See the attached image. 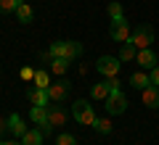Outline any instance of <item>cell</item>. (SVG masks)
Returning a JSON list of instances; mask_svg holds the SVG:
<instances>
[{"instance_id": "27", "label": "cell", "mask_w": 159, "mask_h": 145, "mask_svg": "<svg viewBox=\"0 0 159 145\" xmlns=\"http://www.w3.org/2000/svg\"><path fill=\"white\" fill-rule=\"evenodd\" d=\"M3 145H21V143H16V140H6Z\"/></svg>"}, {"instance_id": "18", "label": "cell", "mask_w": 159, "mask_h": 145, "mask_svg": "<svg viewBox=\"0 0 159 145\" xmlns=\"http://www.w3.org/2000/svg\"><path fill=\"white\" fill-rule=\"evenodd\" d=\"M138 56V48L127 40V42H122V48H119V61H135Z\"/></svg>"}, {"instance_id": "11", "label": "cell", "mask_w": 159, "mask_h": 145, "mask_svg": "<svg viewBox=\"0 0 159 145\" xmlns=\"http://www.w3.org/2000/svg\"><path fill=\"white\" fill-rule=\"evenodd\" d=\"M82 56V45L77 42V40H64V48H61V58H66V61H74V58Z\"/></svg>"}, {"instance_id": "19", "label": "cell", "mask_w": 159, "mask_h": 145, "mask_svg": "<svg viewBox=\"0 0 159 145\" xmlns=\"http://www.w3.org/2000/svg\"><path fill=\"white\" fill-rule=\"evenodd\" d=\"M32 87H40V90H48V87H51V77H48L45 69H37V71H34Z\"/></svg>"}, {"instance_id": "13", "label": "cell", "mask_w": 159, "mask_h": 145, "mask_svg": "<svg viewBox=\"0 0 159 145\" xmlns=\"http://www.w3.org/2000/svg\"><path fill=\"white\" fill-rule=\"evenodd\" d=\"M8 129H11V134H16V137H24V134H27V124H24V119L19 116V113H11V116H8Z\"/></svg>"}, {"instance_id": "23", "label": "cell", "mask_w": 159, "mask_h": 145, "mask_svg": "<svg viewBox=\"0 0 159 145\" xmlns=\"http://www.w3.org/2000/svg\"><path fill=\"white\" fill-rule=\"evenodd\" d=\"M21 3H24V0H0V13H11V11H16Z\"/></svg>"}, {"instance_id": "22", "label": "cell", "mask_w": 159, "mask_h": 145, "mask_svg": "<svg viewBox=\"0 0 159 145\" xmlns=\"http://www.w3.org/2000/svg\"><path fill=\"white\" fill-rule=\"evenodd\" d=\"M106 13H109V19H122V3L111 0V3L106 6Z\"/></svg>"}, {"instance_id": "16", "label": "cell", "mask_w": 159, "mask_h": 145, "mask_svg": "<svg viewBox=\"0 0 159 145\" xmlns=\"http://www.w3.org/2000/svg\"><path fill=\"white\" fill-rule=\"evenodd\" d=\"M29 119H32L37 127L48 124V106H32V111H29Z\"/></svg>"}, {"instance_id": "12", "label": "cell", "mask_w": 159, "mask_h": 145, "mask_svg": "<svg viewBox=\"0 0 159 145\" xmlns=\"http://www.w3.org/2000/svg\"><path fill=\"white\" fill-rule=\"evenodd\" d=\"M27 98H29V103L32 106H48V90H40V87H29L27 90Z\"/></svg>"}, {"instance_id": "2", "label": "cell", "mask_w": 159, "mask_h": 145, "mask_svg": "<svg viewBox=\"0 0 159 145\" xmlns=\"http://www.w3.org/2000/svg\"><path fill=\"white\" fill-rule=\"evenodd\" d=\"M103 108H106L109 116H119V113H125V108H127V95L122 92V90H111L109 98L103 100Z\"/></svg>"}, {"instance_id": "29", "label": "cell", "mask_w": 159, "mask_h": 145, "mask_svg": "<svg viewBox=\"0 0 159 145\" xmlns=\"http://www.w3.org/2000/svg\"><path fill=\"white\" fill-rule=\"evenodd\" d=\"M0 145H3V140H0Z\"/></svg>"}, {"instance_id": "24", "label": "cell", "mask_w": 159, "mask_h": 145, "mask_svg": "<svg viewBox=\"0 0 159 145\" xmlns=\"http://www.w3.org/2000/svg\"><path fill=\"white\" fill-rule=\"evenodd\" d=\"M56 145H77V140H74V134H69V132H61L56 137Z\"/></svg>"}, {"instance_id": "1", "label": "cell", "mask_w": 159, "mask_h": 145, "mask_svg": "<svg viewBox=\"0 0 159 145\" xmlns=\"http://www.w3.org/2000/svg\"><path fill=\"white\" fill-rule=\"evenodd\" d=\"M72 116L77 119L80 124H85V127H93V124H96V119H98L96 111H93V106L85 100V98H80V100L72 103Z\"/></svg>"}, {"instance_id": "3", "label": "cell", "mask_w": 159, "mask_h": 145, "mask_svg": "<svg viewBox=\"0 0 159 145\" xmlns=\"http://www.w3.org/2000/svg\"><path fill=\"white\" fill-rule=\"evenodd\" d=\"M130 42L135 45L138 50H143V48H151V42H154V29L148 27V24L135 27V29L130 32Z\"/></svg>"}, {"instance_id": "25", "label": "cell", "mask_w": 159, "mask_h": 145, "mask_svg": "<svg viewBox=\"0 0 159 145\" xmlns=\"http://www.w3.org/2000/svg\"><path fill=\"white\" fill-rule=\"evenodd\" d=\"M19 77H21L24 82H32V79H34V69L32 66H24L21 71H19Z\"/></svg>"}, {"instance_id": "20", "label": "cell", "mask_w": 159, "mask_h": 145, "mask_svg": "<svg viewBox=\"0 0 159 145\" xmlns=\"http://www.w3.org/2000/svg\"><path fill=\"white\" fill-rule=\"evenodd\" d=\"M69 63H72V61H66V58H51V74L64 77V74H66V69H69Z\"/></svg>"}, {"instance_id": "9", "label": "cell", "mask_w": 159, "mask_h": 145, "mask_svg": "<svg viewBox=\"0 0 159 145\" xmlns=\"http://www.w3.org/2000/svg\"><path fill=\"white\" fill-rule=\"evenodd\" d=\"M135 63L143 69V71H151L154 66H159V63H157V53H154L151 48H143V50H138V56H135Z\"/></svg>"}, {"instance_id": "10", "label": "cell", "mask_w": 159, "mask_h": 145, "mask_svg": "<svg viewBox=\"0 0 159 145\" xmlns=\"http://www.w3.org/2000/svg\"><path fill=\"white\" fill-rule=\"evenodd\" d=\"M141 100H143L146 108H154V111H157V108H159V87H157V84L143 87L141 90Z\"/></svg>"}, {"instance_id": "4", "label": "cell", "mask_w": 159, "mask_h": 145, "mask_svg": "<svg viewBox=\"0 0 159 145\" xmlns=\"http://www.w3.org/2000/svg\"><path fill=\"white\" fill-rule=\"evenodd\" d=\"M119 84H122L119 77H109V79H103V82H98V84L90 87V98L93 100H106L111 90H119Z\"/></svg>"}, {"instance_id": "7", "label": "cell", "mask_w": 159, "mask_h": 145, "mask_svg": "<svg viewBox=\"0 0 159 145\" xmlns=\"http://www.w3.org/2000/svg\"><path fill=\"white\" fill-rule=\"evenodd\" d=\"M69 87H72V84H69L66 79L51 82V87H48V98H51L53 103H66V98H69Z\"/></svg>"}, {"instance_id": "26", "label": "cell", "mask_w": 159, "mask_h": 145, "mask_svg": "<svg viewBox=\"0 0 159 145\" xmlns=\"http://www.w3.org/2000/svg\"><path fill=\"white\" fill-rule=\"evenodd\" d=\"M148 77H151V84H157V87H159V66H154L151 71H148Z\"/></svg>"}, {"instance_id": "21", "label": "cell", "mask_w": 159, "mask_h": 145, "mask_svg": "<svg viewBox=\"0 0 159 145\" xmlns=\"http://www.w3.org/2000/svg\"><path fill=\"white\" fill-rule=\"evenodd\" d=\"M93 129H96L98 134H111V119H96Z\"/></svg>"}, {"instance_id": "15", "label": "cell", "mask_w": 159, "mask_h": 145, "mask_svg": "<svg viewBox=\"0 0 159 145\" xmlns=\"http://www.w3.org/2000/svg\"><path fill=\"white\" fill-rule=\"evenodd\" d=\"M43 140H45V132L43 129H27V134L21 137V145H43Z\"/></svg>"}, {"instance_id": "5", "label": "cell", "mask_w": 159, "mask_h": 145, "mask_svg": "<svg viewBox=\"0 0 159 145\" xmlns=\"http://www.w3.org/2000/svg\"><path fill=\"white\" fill-rule=\"evenodd\" d=\"M119 66H122V61H119V56L114 58V56H101L96 61V71L98 74H103V77H117L119 74Z\"/></svg>"}, {"instance_id": "8", "label": "cell", "mask_w": 159, "mask_h": 145, "mask_svg": "<svg viewBox=\"0 0 159 145\" xmlns=\"http://www.w3.org/2000/svg\"><path fill=\"white\" fill-rule=\"evenodd\" d=\"M66 119H69V113H66V108H64V103L48 106V124H51L53 129H56V127H64Z\"/></svg>"}, {"instance_id": "28", "label": "cell", "mask_w": 159, "mask_h": 145, "mask_svg": "<svg viewBox=\"0 0 159 145\" xmlns=\"http://www.w3.org/2000/svg\"><path fill=\"white\" fill-rule=\"evenodd\" d=\"M6 127H8V122H3V119H0V132H3Z\"/></svg>"}, {"instance_id": "14", "label": "cell", "mask_w": 159, "mask_h": 145, "mask_svg": "<svg viewBox=\"0 0 159 145\" xmlns=\"http://www.w3.org/2000/svg\"><path fill=\"white\" fill-rule=\"evenodd\" d=\"M151 84V77H148V71H133L130 74V87H135V90H143V87H148Z\"/></svg>"}, {"instance_id": "6", "label": "cell", "mask_w": 159, "mask_h": 145, "mask_svg": "<svg viewBox=\"0 0 159 145\" xmlns=\"http://www.w3.org/2000/svg\"><path fill=\"white\" fill-rule=\"evenodd\" d=\"M109 34H111L114 42H127L130 40V24L125 21V16L122 19H111V24H109Z\"/></svg>"}, {"instance_id": "17", "label": "cell", "mask_w": 159, "mask_h": 145, "mask_svg": "<svg viewBox=\"0 0 159 145\" xmlns=\"http://www.w3.org/2000/svg\"><path fill=\"white\" fill-rule=\"evenodd\" d=\"M16 19H19V24H29L34 19V11H32V6H29V3H21V6L16 8Z\"/></svg>"}]
</instances>
